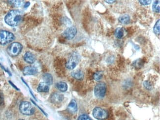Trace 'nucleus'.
Listing matches in <instances>:
<instances>
[{
	"mask_svg": "<svg viewBox=\"0 0 160 120\" xmlns=\"http://www.w3.org/2000/svg\"><path fill=\"white\" fill-rule=\"evenodd\" d=\"M20 112L25 115H32L35 113V109L31 103L27 101L22 102L19 106Z\"/></svg>",
	"mask_w": 160,
	"mask_h": 120,
	"instance_id": "7ed1b4c3",
	"label": "nucleus"
},
{
	"mask_svg": "<svg viewBox=\"0 0 160 120\" xmlns=\"http://www.w3.org/2000/svg\"><path fill=\"white\" fill-rule=\"evenodd\" d=\"M23 72L25 75H33L37 74L38 70L34 66H27L23 69Z\"/></svg>",
	"mask_w": 160,
	"mask_h": 120,
	"instance_id": "9d476101",
	"label": "nucleus"
},
{
	"mask_svg": "<svg viewBox=\"0 0 160 120\" xmlns=\"http://www.w3.org/2000/svg\"><path fill=\"white\" fill-rule=\"evenodd\" d=\"M77 29L74 26H71L65 30L63 35L66 39L68 40H72L75 37L77 34Z\"/></svg>",
	"mask_w": 160,
	"mask_h": 120,
	"instance_id": "6e6552de",
	"label": "nucleus"
},
{
	"mask_svg": "<svg viewBox=\"0 0 160 120\" xmlns=\"http://www.w3.org/2000/svg\"><path fill=\"white\" fill-rule=\"evenodd\" d=\"M71 75L73 78L78 80H82L84 76V72L82 70H79L72 71Z\"/></svg>",
	"mask_w": 160,
	"mask_h": 120,
	"instance_id": "ddd939ff",
	"label": "nucleus"
},
{
	"mask_svg": "<svg viewBox=\"0 0 160 120\" xmlns=\"http://www.w3.org/2000/svg\"><path fill=\"white\" fill-rule=\"evenodd\" d=\"M107 85L103 82H100L96 85L94 88V94L98 98H102L106 95Z\"/></svg>",
	"mask_w": 160,
	"mask_h": 120,
	"instance_id": "39448f33",
	"label": "nucleus"
},
{
	"mask_svg": "<svg viewBox=\"0 0 160 120\" xmlns=\"http://www.w3.org/2000/svg\"><path fill=\"white\" fill-rule=\"evenodd\" d=\"M8 2L10 4L15 7H19L22 6L23 3V2L21 1H9Z\"/></svg>",
	"mask_w": 160,
	"mask_h": 120,
	"instance_id": "b1692460",
	"label": "nucleus"
},
{
	"mask_svg": "<svg viewBox=\"0 0 160 120\" xmlns=\"http://www.w3.org/2000/svg\"><path fill=\"white\" fill-rule=\"evenodd\" d=\"M143 65L142 60L140 59L137 60L133 62V66L136 69H140L142 67Z\"/></svg>",
	"mask_w": 160,
	"mask_h": 120,
	"instance_id": "412c9836",
	"label": "nucleus"
},
{
	"mask_svg": "<svg viewBox=\"0 0 160 120\" xmlns=\"http://www.w3.org/2000/svg\"><path fill=\"white\" fill-rule=\"evenodd\" d=\"M153 11L159 13L160 11V1H155L153 2V6H152Z\"/></svg>",
	"mask_w": 160,
	"mask_h": 120,
	"instance_id": "6ab92c4d",
	"label": "nucleus"
},
{
	"mask_svg": "<svg viewBox=\"0 0 160 120\" xmlns=\"http://www.w3.org/2000/svg\"><path fill=\"white\" fill-rule=\"evenodd\" d=\"M56 87L61 92H65L68 90V85L64 82H59L56 84Z\"/></svg>",
	"mask_w": 160,
	"mask_h": 120,
	"instance_id": "dca6fc26",
	"label": "nucleus"
},
{
	"mask_svg": "<svg viewBox=\"0 0 160 120\" xmlns=\"http://www.w3.org/2000/svg\"><path fill=\"white\" fill-rule=\"evenodd\" d=\"M2 101V96H0V103H1Z\"/></svg>",
	"mask_w": 160,
	"mask_h": 120,
	"instance_id": "c756f323",
	"label": "nucleus"
},
{
	"mask_svg": "<svg viewBox=\"0 0 160 120\" xmlns=\"http://www.w3.org/2000/svg\"><path fill=\"white\" fill-rule=\"evenodd\" d=\"M78 120H91L89 117L86 114H83L80 115L78 118Z\"/></svg>",
	"mask_w": 160,
	"mask_h": 120,
	"instance_id": "393cba45",
	"label": "nucleus"
},
{
	"mask_svg": "<svg viewBox=\"0 0 160 120\" xmlns=\"http://www.w3.org/2000/svg\"><path fill=\"white\" fill-rule=\"evenodd\" d=\"M43 79L44 82L47 83L48 85H52L53 83V77L52 75L48 73H45L43 75Z\"/></svg>",
	"mask_w": 160,
	"mask_h": 120,
	"instance_id": "f3484780",
	"label": "nucleus"
},
{
	"mask_svg": "<svg viewBox=\"0 0 160 120\" xmlns=\"http://www.w3.org/2000/svg\"><path fill=\"white\" fill-rule=\"evenodd\" d=\"M80 60V56L78 54L74 52L72 53L68 61L67 62L66 66L68 70H72L77 67Z\"/></svg>",
	"mask_w": 160,
	"mask_h": 120,
	"instance_id": "0eeeda50",
	"label": "nucleus"
},
{
	"mask_svg": "<svg viewBox=\"0 0 160 120\" xmlns=\"http://www.w3.org/2000/svg\"><path fill=\"white\" fill-rule=\"evenodd\" d=\"M64 98V96L61 94L54 93L50 96V100L51 103H59L63 101Z\"/></svg>",
	"mask_w": 160,
	"mask_h": 120,
	"instance_id": "1a4fd4ad",
	"label": "nucleus"
},
{
	"mask_svg": "<svg viewBox=\"0 0 160 120\" xmlns=\"http://www.w3.org/2000/svg\"><path fill=\"white\" fill-rule=\"evenodd\" d=\"M30 3L29 2H27L26 3L25 5L24 6V7H28V6H30Z\"/></svg>",
	"mask_w": 160,
	"mask_h": 120,
	"instance_id": "c85d7f7f",
	"label": "nucleus"
},
{
	"mask_svg": "<svg viewBox=\"0 0 160 120\" xmlns=\"http://www.w3.org/2000/svg\"><path fill=\"white\" fill-rule=\"evenodd\" d=\"M68 111L70 113H72V114H74L78 111V104H77V102L76 100L74 99H72L71 100L70 103L68 104L67 107Z\"/></svg>",
	"mask_w": 160,
	"mask_h": 120,
	"instance_id": "9b49d317",
	"label": "nucleus"
},
{
	"mask_svg": "<svg viewBox=\"0 0 160 120\" xmlns=\"http://www.w3.org/2000/svg\"><path fill=\"white\" fill-rule=\"evenodd\" d=\"M24 59L25 62L29 64H33L35 62L36 57L33 54L30 52H27L24 56Z\"/></svg>",
	"mask_w": 160,
	"mask_h": 120,
	"instance_id": "f8f14e48",
	"label": "nucleus"
},
{
	"mask_svg": "<svg viewBox=\"0 0 160 120\" xmlns=\"http://www.w3.org/2000/svg\"><path fill=\"white\" fill-rule=\"evenodd\" d=\"M93 116L97 120H103L108 119L109 114L106 110L101 107H96L93 109Z\"/></svg>",
	"mask_w": 160,
	"mask_h": 120,
	"instance_id": "423d86ee",
	"label": "nucleus"
},
{
	"mask_svg": "<svg viewBox=\"0 0 160 120\" xmlns=\"http://www.w3.org/2000/svg\"><path fill=\"white\" fill-rule=\"evenodd\" d=\"M118 20L120 23L127 25L130 23L131 22V18L128 14H124L120 17Z\"/></svg>",
	"mask_w": 160,
	"mask_h": 120,
	"instance_id": "2eb2a0df",
	"label": "nucleus"
},
{
	"mask_svg": "<svg viewBox=\"0 0 160 120\" xmlns=\"http://www.w3.org/2000/svg\"><path fill=\"white\" fill-rule=\"evenodd\" d=\"M124 35V30L122 27H119L116 29L115 31V36L119 39H122Z\"/></svg>",
	"mask_w": 160,
	"mask_h": 120,
	"instance_id": "a211bd4d",
	"label": "nucleus"
},
{
	"mask_svg": "<svg viewBox=\"0 0 160 120\" xmlns=\"http://www.w3.org/2000/svg\"><path fill=\"white\" fill-rule=\"evenodd\" d=\"M63 22L66 25H71L72 24V21L68 17L63 18Z\"/></svg>",
	"mask_w": 160,
	"mask_h": 120,
	"instance_id": "a878e982",
	"label": "nucleus"
},
{
	"mask_svg": "<svg viewBox=\"0 0 160 120\" xmlns=\"http://www.w3.org/2000/svg\"><path fill=\"white\" fill-rule=\"evenodd\" d=\"M15 39L14 35L7 31H0V44L2 46L8 45Z\"/></svg>",
	"mask_w": 160,
	"mask_h": 120,
	"instance_id": "f03ea898",
	"label": "nucleus"
},
{
	"mask_svg": "<svg viewBox=\"0 0 160 120\" xmlns=\"http://www.w3.org/2000/svg\"><path fill=\"white\" fill-rule=\"evenodd\" d=\"M23 120V119H20V120Z\"/></svg>",
	"mask_w": 160,
	"mask_h": 120,
	"instance_id": "7c9ffc66",
	"label": "nucleus"
},
{
	"mask_svg": "<svg viewBox=\"0 0 160 120\" xmlns=\"http://www.w3.org/2000/svg\"><path fill=\"white\" fill-rule=\"evenodd\" d=\"M105 2L108 4H112V3L115 2V1H105Z\"/></svg>",
	"mask_w": 160,
	"mask_h": 120,
	"instance_id": "cd10ccee",
	"label": "nucleus"
},
{
	"mask_svg": "<svg viewBox=\"0 0 160 120\" xmlns=\"http://www.w3.org/2000/svg\"><path fill=\"white\" fill-rule=\"evenodd\" d=\"M151 1H147V0H144V1H139V3L143 6H147V5H150L151 4Z\"/></svg>",
	"mask_w": 160,
	"mask_h": 120,
	"instance_id": "bb28decb",
	"label": "nucleus"
},
{
	"mask_svg": "<svg viewBox=\"0 0 160 120\" xmlns=\"http://www.w3.org/2000/svg\"><path fill=\"white\" fill-rule=\"evenodd\" d=\"M160 19L157 21L156 22L155 24L154 28H153V31L154 32L155 34L157 35H159L160 32Z\"/></svg>",
	"mask_w": 160,
	"mask_h": 120,
	"instance_id": "4be33fe9",
	"label": "nucleus"
},
{
	"mask_svg": "<svg viewBox=\"0 0 160 120\" xmlns=\"http://www.w3.org/2000/svg\"><path fill=\"white\" fill-rule=\"evenodd\" d=\"M143 86L144 87L145 89H147L148 90H151L153 89V86H152V84H151L149 81H148L146 80L144 81L143 83Z\"/></svg>",
	"mask_w": 160,
	"mask_h": 120,
	"instance_id": "5701e85b",
	"label": "nucleus"
},
{
	"mask_svg": "<svg viewBox=\"0 0 160 120\" xmlns=\"http://www.w3.org/2000/svg\"><path fill=\"white\" fill-rule=\"evenodd\" d=\"M23 18V13L20 10H12L6 15L5 21L9 26L15 27L22 22Z\"/></svg>",
	"mask_w": 160,
	"mask_h": 120,
	"instance_id": "f257e3e1",
	"label": "nucleus"
},
{
	"mask_svg": "<svg viewBox=\"0 0 160 120\" xmlns=\"http://www.w3.org/2000/svg\"><path fill=\"white\" fill-rule=\"evenodd\" d=\"M22 48V46L20 43L13 42L8 47V53L12 57H15L20 53Z\"/></svg>",
	"mask_w": 160,
	"mask_h": 120,
	"instance_id": "20e7f679",
	"label": "nucleus"
},
{
	"mask_svg": "<svg viewBox=\"0 0 160 120\" xmlns=\"http://www.w3.org/2000/svg\"><path fill=\"white\" fill-rule=\"evenodd\" d=\"M102 77H103V72L102 71H98L96 72L93 75L94 80L98 82L100 81L102 79Z\"/></svg>",
	"mask_w": 160,
	"mask_h": 120,
	"instance_id": "aec40b11",
	"label": "nucleus"
},
{
	"mask_svg": "<svg viewBox=\"0 0 160 120\" xmlns=\"http://www.w3.org/2000/svg\"><path fill=\"white\" fill-rule=\"evenodd\" d=\"M38 92L48 93L49 91V86L45 82H41L38 85L37 88Z\"/></svg>",
	"mask_w": 160,
	"mask_h": 120,
	"instance_id": "4468645a",
	"label": "nucleus"
}]
</instances>
